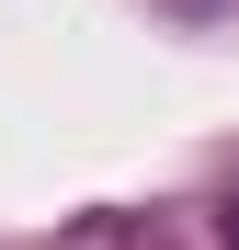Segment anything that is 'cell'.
Wrapping results in <instances>:
<instances>
[{
	"mask_svg": "<svg viewBox=\"0 0 239 250\" xmlns=\"http://www.w3.org/2000/svg\"><path fill=\"white\" fill-rule=\"evenodd\" d=\"M217 239H228V250H239V182H228V205H217Z\"/></svg>",
	"mask_w": 239,
	"mask_h": 250,
	"instance_id": "6da1fadb",
	"label": "cell"
}]
</instances>
